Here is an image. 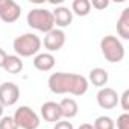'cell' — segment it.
I'll list each match as a JSON object with an SVG mask.
<instances>
[{"instance_id": "cell-1", "label": "cell", "mask_w": 129, "mask_h": 129, "mask_svg": "<svg viewBox=\"0 0 129 129\" xmlns=\"http://www.w3.org/2000/svg\"><path fill=\"white\" fill-rule=\"evenodd\" d=\"M47 85L53 94H72V96H84L90 87L85 76L66 72L52 73L47 79Z\"/></svg>"}, {"instance_id": "cell-2", "label": "cell", "mask_w": 129, "mask_h": 129, "mask_svg": "<svg viewBox=\"0 0 129 129\" xmlns=\"http://www.w3.org/2000/svg\"><path fill=\"white\" fill-rule=\"evenodd\" d=\"M41 46H43L41 38L32 32H26V34L17 37L12 43V49H14L15 55L20 58H30V56L38 55L41 50Z\"/></svg>"}, {"instance_id": "cell-3", "label": "cell", "mask_w": 129, "mask_h": 129, "mask_svg": "<svg viewBox=\"0 0 129 129\" xmlns=\"http://www.w3.org/2000/svg\"><path fill=\"white\" fill-rule=\"evenodd\" d=\"M27 24L38 30V32H50L52 29H55V21H53V15H52V11L50 9H46V8H34L27 12Z\"/></svg>"}, {"instance_id": "cell-4", "label": "cell", "mask_w": 129, "mask_h": 129, "mask_svg": "<svg viewBox=\"0 0 129 129\" xmlns=\"http://www.w3.org/2000/svg\"><path fill=\"white\" fill-rule=\"evenodd\" d=\"M100 52L111 64L121 62L124 58V47L121 41L114 35H106L100 40Z\"/></svg>"}, {"instance_id": "cell-5", "label": "cell", "mask_w": 129, "mask_h": 129, "mask_svg": "<svg viewBox=\"0 0 129 129\" xmlns=\"http://www.w3.org/2000/svg\"><path fill=\"white\" fill-rule=\"evenodd\" d=\"M14 120L18 129H37L40 126V115L29 106H20L14 112Z\"/></svg>"}, {"instance_id": "cell-6", "label": "cell", "mask_w": 129, "mask_h": 129, "mask_svg": "<svg viewBox=\"0 0 129 129\" xmlns=\"http://www.w3.org/2000/svg\"><path fill=\"white\" fill-rule=\"evenodd\" d=\"M21 15V6L14 0H0V20L11 24Z\"/></svg>"}, {"instance_id": "cell-7", "label": "cell", "mask_w": 129, "mask_h": 129, "mask_svg": "<svg viewBox=\"0 0 129 129\" xmlns=\"http://www.w3.org/2000/svg\"><path fill=\"white\" fill-rule=\"evenodd\" d=\"M20 99V88L14 82H3L0 85V103L2 106H14Z\"/></svg>"}, {"instance_id": "cell-8", "label": "cell", "mask_w": 129, "mask_h": 129, "mask_svg": "<svg viewBox=\"0 0 129 129\" xmlns=\"http://www.w3.org/2000/svg\"><path fill=\"white\" fill-rule=\"evenodd\" d=\"M66 40H67L66 32H64L62 29L55 27V29H52L50 32L46 34V37H44V47L49 50V53L50 52H58V50H61L64 47Z\"/></svg>"}, {"instance_id": "cell-9", "label": "cell", "mask_w": 129, "mask_h": 129, "mask_svg": "<svg viewBox=\"0 0 129 129\" xmlns=\"http://www.w3.org/2000/svg\"><path fill=\"white\" fill-rule=\"evenodd\" d=\"M96 99H97V105L102 109H114L118 105V94L114 88H109V87L100 88Z\"/></svg>"}, {"instance_id": "cell-10", "label": "cell", "mask_w": 129, "mask_h": 129, "mask_svg": "<svg viewBox=\"0 0 129 129\" xmlns=\"http://www.w3.org/2000/svg\"><path fill=\"white\" fill-rule=\"evenodd\" d=\"M52 15H53L55 26H58V29L67 27L73 23V12L67 6H56L52 11Z\"/></svg>"}, {"instance_id": "cell-11", "label": "cell", "mask_w": 129, "mask_h": 129, "mask_svg": "<svg viewBox=\"0 0 129 129\" xmlns=\"http://www.w3.org/2000/svg\"><path fill=\"white\" fill-rule=\"evenodd\" d=\"M40 112H41V117L49 123H56V121L62 120L61 108H59V103H56V102L43 103L41 108H40Z\"/></svg>"}, {"instance_id": "cell-12", "label": "cell", "mask_w": 129, "mask_h": 129, "mask_svg": "<svg viewBox=\"0 0 129 129\" xmlns=\"http://www.w3.org/2000/svg\"><path fill=\"white\" fill-rule=\"evenodd\" d=\"M34 67L38 70V72H50L53 67H55V56L49 52H44V53H38L34 56Z\"/></svg>"}, {"instance_id": "cell-13", "label": "cell", "mask_w": 129, "mask_h": 129, "mask_svg": "<svg viewBox=\"0 0 129 129\" xmlns=\"http://www.w3.org/2000/svg\"><path fill=\"white\" fill-rule=\"evenodd\" d=\"M59 108H61V114H62V118H66V120H70L73 117L78 115L79 112V105L75 99L72 97H66V99H62L59 102Z\"/></svg>"}, {"instance_id": "cell-14", "label": "cell", "mask_w": 129, "mask_h": 129, "mask_svg": "<svg viewBox=\"0 0 129 129\" xmlns=\"http://www.w3.org/2000/svg\"><path fill=\"white\" fill-rule=\"evenodd\" d=\"M108 79H109L108 72H106L105 69L97 67V69H93V70L90 72L87 81H88V84H93V85L97 87V88H103V87L108 84Z\"/></svg>"}, {"instance_id": "cell-15", "label": "cell", "mask_w": 129, "mask_h": 129, "mask_svg": "<svg viewBox=\"0 0 129 129\" xmlns=\"http://www.w3.org/2000/svg\"><path fill=\"white\" fill-rule=\"evenodd\" d=\"M3 70L9 75H18L23 70V61L17 55H8L3 64Z\"/></svg>"}, {"instance_id": "cell-16", "label": "cell", "mask_w": 129, "mask_h": 129, "mask_svg": "<svg viewBox=\"0 0 129 129\" xmlns=\"http://www.w3.org/2000/svg\"><path fill=\"white\" fill-rule=\"evenodd\" d=\"M117 32L123 40H129V8H124L117 20Z\"/></svg>"}, {"instance_id": "cell-17", "label": "cell", "mask_w": 129, "mask_h": 129, "mask_svg": "<svg viewBox=\"0 0 129 129\" xmlns=\"http://www.w3.org/2000/svg\"><path fill=\"white\" fill-rule=\"evenodd\" d=\"M73 15H79V17H87L91 11V5H90V0H73L72 3V9Z\"/></svg>"}, {"instance_id": "cell-18", "label": "cell", "mask_w": 129, "mask_h": 129, "mask_svg": "<svg viewBox=\"0 0 129 129\" xmlns=\"http://www.w3.org/2000/svg\"><path fill=\"white\" fill-rule=\"evenodd\" d=\"M94 129H115V121L108 115H99L93 121Z\"/></svg>"}, {"instance_id": "cell-19", "label": "cell", "mask_w": 129, "mask_h": 129, "mask_svg": "<svg viewBox=\"0 0 129 129\" xmlns=\"http://www.w3.org/2000/svg\"><path fill=\"white\" fill-rule=\"evenodd\" d=\"M0 129H18L12 115H3L0 118Z\"/></svg>"}, {"instance_id": "cell-20", "label": "cell", "mask_w": 129, "mask_h": 129, "mask_svg": "<svg viewBox=\"0 0 129 129\" xmlns=\"http://www.w3.org/2000/svg\"><path fill=\"white\" fill-rule=\"evenodd\" d=\"M118 105L124 112L129 111V90H124L121 96H118Z\"/></svg>"}, {"instance_id": "cell-21", "label": "cell", "mask_w": 129, "mask_h": 129, "mask_svg": "<svg viewBox=\"0 0 129 129\" xmlns=\"http://www.w3.org/2000/svg\"><path fill=\"white\" fill-rule=\"evenodd\" d=\"M117 129H129V114L123 112L117 118Z\"/></svg>"}, {"instance_id": "cell-22", "label": "cell", "mask_w": 129, "mask_h": 129, "mask_svg": "<svg viewBox=\"0 0 129 129\" xmlns=\"http://www.w3.org/2000/svg\"><path fill=\"white\" fill-rule=\"evenodd\" d=\"M90 5H91V8H94L97 11H103L109 6V2L108 0H93V2H90Z\"/></svg>"}, {"instance_id": "cell-23", "label": "cell", "mask_w": 129, "mask_h": 129, "mask_svg": "<svg viewBox=\"0 0 129 129\" xmlns=\"http://www.w3.org/2000/svg\"><path fill=\"white\" fill-rule=\"evenodd\" d=\"M53 129H75V126H73V123L69 121V120H59V121L55 123Z\"/></svg>"}, {"instance_id": "cell-24", "label": "cell", "mask_w": 129, "mask_h": 129, "mask_svg": "<svg viewBox=\"0 0 129 129\" xmlns=\"http://www.w3.org/2000/svg\"><path fill=\"white\" fill-rule=\"evenodd\" d=\"M6 56H8V53L0 47V69H3V64H5V59H6Z\"/></svg>"}, {"instance_id": "cell-25", "label": "cell", "mask_w": 129, "mask_h": 129, "mask_svg": "<svg viewBox=\"0 0 129 129\" xmlns=\"http://www.w3.org/2000/svg\"><path fill=\"white\" fill-rule=\"evenodd\" d=\"M78 129H94V127H93V124H91V123H82Z\"/></svg>"}, {"instance_id": "cell-26", "label": "cell", "mask_w": 129, "mask_h": 129, "mask_svg": "<svg viewBox=\"0 0 129 129\" xmlns=\"http://www.w3.org/2000/svg\"><path fill=\"white\" fill-rule=\"evenodd\" d=\"M3 117V106H2V103H0V118Z\"/></svg>"}]
</instances>
